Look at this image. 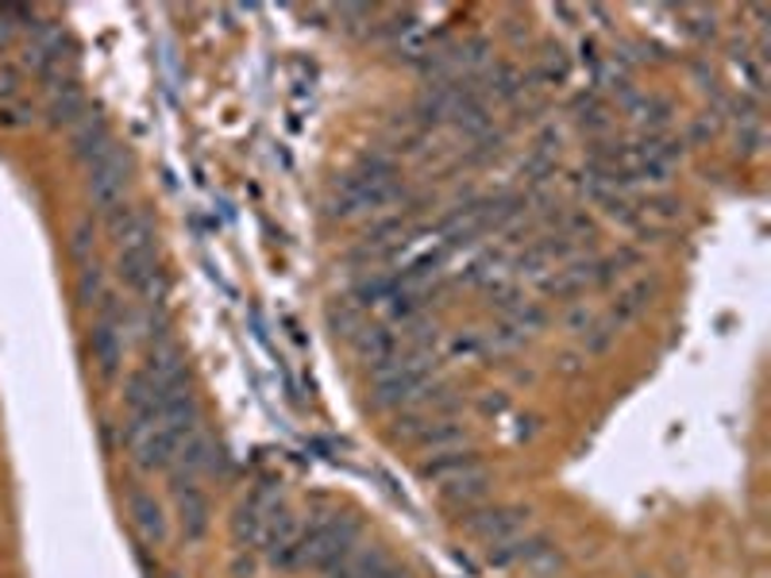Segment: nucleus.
Wrapping results in <instances>:
<instances>
[{"mask_svg": "<svg viewBox=\"0 0 771 578\" xmlns=\"http://www.w3.org/2000/svg\"><path fill=\"white\" fill-rule=\"evenodd\" d=\"M124 440H128L131 455L144 471H170L178 463V451L182 443L174 440L163 424H139V421H128L124 424Z\"/></svg>", "mask_w": 771, "mask_h": 578, "instance_id": "2", "label": "nucleus"}, {"mask_svg": "<svg viewBox=\"0 0 771 578\" xmlns=\"http://www.w3.org/2000/svg\"><path fill=\"white\" fill-rule=\"evenodd\" d=\"M475 467H482V459H479V451H471V448H448V451H432L429 459L421 463V479L424 482H432V486H443V482H451V479H459V474H467V471H475Z\"/></svg>", "mask_w": 771, "mask_h": 578, "instance_id": "10", "label": "nucleus"}, {"mask_svg": "<svg viewBox=\"0 0 771 578\" xmlns=\"http://www.w3.org/2000/svg\"><path fill=\"white\" fill-rule=\"evenodd\" d=\"M359 540V525L348 521V517H324V521L309 525L301 532L297 543V567H316V571L332 575L343 567V559L355 551Z\"/></svg>", "mask_w": 771, "mask_h": 578, "instance_id": "1", "label": "nucleus"}, {"mask_svg": "<svg viewBox=\"0 0 771 578\" xmlns=\"http://www.w3.org/2000/svg\"><path fill=\"white\" fill-rule=\"evenodd\" d=\"M467 440V429L459 421H448V417H432L429 424L417 435L421 448H432V451H448V448H463Z\"/></svg>", "mask_w": 771, "mask_h": 578, "instance_id": "14", "label": "nucleus"}, {"mask_svg": "<svg viewBox=\"0 0 771 578\" xmlns=\"http://www.w3.org/2000/svg\"><path fill=\"white\" fill-rule=\"evenodd\" d=\"M86 112H89V100H86V89L78 86V78L47 86V120L55 128H74Z\"/></svg>", "mask_w": 771, "mask_h": 578, "instance_id": "7", "label": "nucleus"}, {"mask_svg": "<svg viewBox=\"0 0 771 578\" xmlns=\"http://www.w3.org/2000/svg\"><path fill=\"white\" fill-rule=\"evenodd\" d=\"M490 490H494V474L486 471V467H475V471H467V474H459V479H451V482H443L440 486V498L448 501L451 509H479L486 498H490Z\"/></svg>", "mask_w": 771, "mask_h": 578, "instance_id": "9", "label": "nucleus"}, {"mask_svg": "<svg viewBox=\"0 0 771 578\" xmlns=\"http://www.w3.org/2000/svg\"><path fill=\"white\" fill-rule=\"evenodd\" d=\"M128 150L116 147L108 150L100 163L89 166V178H86V189H89V200H94V208H100V213H113V208H120L124 200V189H128Z\"/></svg>", "mask_w": 771, "mask_h": 578, "instance_id": "3", "label": "nucleus"}, {"mask_svg": "<svg viewBox=\"0 0 771 578\" xmlns=\"http://www.w3.org/2000/svg\"><path fill=\"white\" fill-rule=\"evenodd\" d=\"M614 336H617V324H591V329H586V351H606L609 343H614Z\"/></svg>", "mask_w": 771, "mask_h": 578, "instance_id": "18", "label": "nucleus"}, {"mask_svg": "<svg viewBox=\"0 0 771 578\" xmlns=\"http://www.w3.org/2000/svg\"><path fill=\"white\" fill-rule=\"evenodd\" d=\"M594 324V316H591V308H575L572 316H567V329L572 332H586Z\"/></svg>", "mask_w": 771, "mask_h": 578, "instance_id": "19", "label": "nucleus"}, {"mask_svg": "<svg viewBox=\"0 0 771 578\" xmlns=\"http://www.w3.org/2000/svg\"><path fill=\"white\" fill-rule=\"evenodd\" d=\"M128 513H131V525L139 529L144 540H166V517H163V506L155 501V493L147 490H131L128 493Z\"/></svg>", "mask_w": 771, "mask_h": 578, "instance_id": "11", "label": "nucleus"}, {"mask_svg": "<svg viewBox=\"0 0 771 578\" xmlns=\"http://www.w3.org/2000/svg\"><path fill=\"white\" fill-rule=\"evenodd\" d=\"M174 501H178V525L182 536L189 543H201L208 536V525H213V513H208V498L197 490V482L189 479H170Z\"/></svg>", "mask_w": 771, "mask_h": 578, "instance_id": "5", "label": "nucleus"}, {"mask_svg": "<svg viewBox=\"0 0 771 578\" xmlns=\"http://www.w3.org/2000/svg\"><path fill=\"white\" fill-rule=\"evenodd\" d=\"M355 351L371 371H379V366L398 359V340H393V332H386V329H359Z\"/></svg>", "mask_w": 771, "mask_h": 578, "instance_id": "12", "label": "nucleus"}, {"mask_svg": "<svg viewBox=\"0 0 771 578\" xmlns=\"http://www.w3.org/2000/svg\"><path fill=\"white\" fill-rule=\"evenodd\" d=\"M628 112L641 124H648V128H664L672 120V105L660 97H628Z\"/></svg>", "mask_w": 771, "mask_h": 578, "instance_id": "15", "label": "nucleus"}, {"mask_svg": "<svg viewBox=\"0 0 771 578\" xmlns=\"http://www.w3.org/2000/svg\"><path fill=\"white\" fill-rule=\"evenodd\" d=\"M540 74H544V81H552V86H559V81H567V74H572V62L564 58V50H548L544 55V62H540Z\"/></svg>", "mask_w": 771, "mask_h": 578, "instance_id": "17", "label": "nucleus"}, {"mask_svg": "<svg viewBox=\"0 0 771 578\" xmlns=\"http://www.w3.org/2000/svg\"><path fill=\"white\" fill-rule=\"evenodd\" d=\"M120 329H124V324L97 321L94 332H89V355H94L100 379H116V374H120V363H124V336H120Z\"/></svg>", "mask_w": 771, "mask_h": 578, "instance_id": "8", "label": "nucleus"}, {"mask_svg": "<svg viewBox=\"0 0 771 578\" xmlns=\"http://www.w3.org/2000/svg\"><path fill=\"white\" fill-rule=\"evenodd\" d=\"M70 147H74V155H78L81 163L94 166V163H100V158L108 155V150H116L120 144H116V136H113V128H108L105 116L86 112L78 124H74V131H70Z\"/></svg>", "mask_w": 771, "mask_h": 578, "instance_id": "6", "label": "nucleus"}, {"mask_svg": "<svg viewBox=\"0 0 771 578\" xmlns=\"http://www.w3.org/2000/svg\"><path fill=\"white\" fill-rule=\"evenodd\" d=\"M652 297H656V282H636V286H628L622 297L614 301V313H609V324H628L636 321V316L644 313V308L652 305Z\"/></svg>", "mask_w": 771, "mask_h": 578, "instance_id": "13", "label": "nucleus"}, {"mask_svg": "<svg viewBox=\"0 0 771 578\" xmlns=\"http://www.w3.org/2000/svg\"><path fill=\"white\" fill-rule=\"evenodd\" d=\"M100 297H105V278H100V266L89 263L78 278V301L81 305H97Z\"/></svg>", "mask_w": 771, "mask_h": 578, "instance_id": "16", "label": "nucleus"}, {"mask_svg": "<svg viewBox=\"0 0 771 578\" xmlns=\"http://www.w3.org/2000/svg\"><path fill=\"white\" fill-rule=\"evenodd\" d=\"M463 529L475 536V540H482L486 548H494V543H506L514 540V536H521L525 529H529V509L525 506H494V509H471L463 521Z\"/></svg>", "mask_w": 771, "mask_h": 578, "instance_id": "4", "label": "nucleus"}]
</instances>
